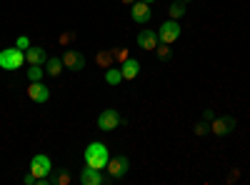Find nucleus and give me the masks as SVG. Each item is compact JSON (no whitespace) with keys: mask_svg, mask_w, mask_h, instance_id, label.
Returning <instances> with one entry per match:
<instances>
[{"mask_svg":"<svg viewBox=\"0 0 250 185\" xmlns=\"http://www.w3.org/2000/svg\"><path fill=\"white\" fill-rule=\"evenodd\" d=\"M108 160H110V150L105 143H90V145L85 148V165L95 168V170H105L108 165Z\"/></svg>","mask_w":250,"mask_h":185,"instance_id":"f257e3e1","label":"nucleus"},{"mask_svg":"<svg viewBox=\"0 0 250 185\" xmlns=\"http://www.w3.org/2000/svg\"><path fill=\"white\" fill-rule=\"evenodd\" d=\"M30 173L35 175V183H38V185H48V175L53 173L50 158H48L45 153L33 155V160H30Z\"/></svg>","mask_w":250,"mask_h":185,"instance_id":"f03ea898","label":"nucleus"},{"mask_svg":"<svg viewBox=\"0 0 250 185\" xmlns=\"http://www.w3.org/2000/svg\"><path fill=\"white\" fill-rule=\"evenodd\" d=\"M23 63H25V50H20V48L0 50V68L3 70H18V68H23Z\"/></svg>","mask_w":250,"mask_h":185,"instance_id":"7ed1b4c3","label":"nucleus"},{"mask_svg":"<svg viewBox=\"0 0 250 185\" xmlns=\"http://www.w3.org/2000/svg\"><path fill=\"white\" fill-rule=\"evenodd\" d=\"M120 123H123L120 113H118L115 108H105V110H103V113L98 115V130H103V133H110V130L120 128Z\"/></svg>","mask_w":250,"mask_h":185,"instance_id":"20e7f679","label":"nucleus"},{"mask_svg":"<svg viewBox=\"0 0 250 185\" xmlns=\"http://www.w3.org/2000/svg\"><path fill=\"white\" fill-rule=\"evenodd\" d=\"M180 33H183V28H180V23L178 20H165V23L158 28V38H160V43H168V45H173L175 40L180 38Z\"/></svg>","mask_w":250,"mask_h":185,"instance_id":"39448f33","label":"nucleus"},{"mask_svg":"<svg viewBox=\"0 0 250 185\" xmlns=\"http://www.w3.org/2000/svg\"><path fill=\"white\" fill-rule=\"evenodd\" d=\"M128 168H130V160L125 158V155H115V158H110V160H108V165H105L108 178H110L113 183H115V180H120V178H125Z\"/></svg>","mask_w":250,"mask_h":185,"instance_id":"423d86ee","label":"nucleus"},{"mask_svg":"<svg viewBox=\"0 0 250 185\" xmlns=\"http://www.w3.org/2000/svg\"><path fill=\"white\" fill-rule=\"evenodd\" d=\"M130 18L135 20L138 25H148V23H150V18H153L150 5H148V3H143V0H135V3L130 5Z\"/></svg>","mask_w":250,"mask_h":185,"instance_id":"0eeeda50","label":"nucleus"},{"mask_svg":"<svg viewBox=\"0 0 250 185\" xmlns=\"http://www.w3.org/2000/svg\"><path fill=\"white\" fill-rule=\"evenodd\" d=\"M62 65H65L68 70H73V73H80L83 68H85V55H83L80 50H65L62 53Z\"/></svg>","mask_w":250,"mask_h":185,"instance_id":"6e6552de","label":"nucleus"},{"mask_svg":"<svg viewBox=\"0 0 250 185\" xmlns=\"http://www.w3.org/2000/svg\"><path fill=\"white\" fill-rule=\"evenodd\" d=\"M28 98L33 100V103H48L50 100V90L45 88V83H40V80H33V83L28 85Z\"/></svg>","mask_w":250,"mask_h":185,"instance_id":"1a4fd4ad","label":"nucleus"},{"mask_svg":"<svg viewBox=\"0 0 250 185\" xmlns=\"http://www.w3.org/2000/svg\"><path fill=\"white\" fill-rule=\"evenodd\" d=\"M158 43H160L158 30L145 28V30H140V33H138V45H140L143 50H155V48H158Z\"/></svg>","mask_w":250,"mask_h":185,"instance_id":"9d476101","label":"nucleus"},{"mask_svg":"<svg viewBox=\"0 0 250 185\" xmlns=\"http://www.w3.org/2000/svg\"><path fill=\"white\" fill-rule=\"evenodd\" d=\"M80 183L83 185H103L105 183V175H103V170H95V168L85 165L83 173H80Z\"/></svg>","mask_w":250,"mask_h":185,"instance_id":"9b49d317","label":"nucleus"},{"mask_svg":"<svg viewBox=\"0 0 250 185\" xmlns=\"http://www.w3.org/2000/svg\"><path fill=\"white\" fill-rule=\"evenodd\" d=\"M233 125H235L233 118H213V120H210V130H213L215 135H228V133L233 130Z\"/></svg>","mask_w":250,"mask_h":185,"instance_id":"f8f14e48","label":"nucleus"},{"mask_svg":"<svg viewBox=\"0 0 250 185\" xmlns=\"http://www.w3.org/2000/svg\"><path fill=\"white\" fill-rule=\"evenodd\" d=\"M25 60L30 65H43L45 68V60H48V55H45V48H28L25 50Z\"/></svg>","mask_w":250,"mask_h":185,"instance_id":"ddd939ff","label":"nucleus"},{"mask_svg":"<svg viewBox=\"0 0 250 185\" xmlns=\"http://www.w3.org/2000/svg\"><path fill=\"white\" fill-rule=\"evenodd\" d=\"M120 73H123V80H133V78H138V73H140V60L128 58V60H125V63L120 65Z\"/></svg>","mask_w":250,"mask_h":185,"instance_id":"4468645a","label":"nucleus"},{"mask_svg":"<svg viewBox=\"0 0 250 185\" xmlns=\"http://www.w3.org/2000/svg\"><path fill=\"white\" fill-rule=\"evenodd\" d=\"M62 68H65V65H62V58H48L45 60V73L50 78H58L62 73Z\"/></svg>","mask_w":250,"mask_h":185,"instance_id":"2eb2a0df","label":"nucleus"},{"mask_svg":"<svg viewBox=\"0 0 250 185\" xmlns=\"http://www.w3.org/2000/svg\"><path fill=\"white\" fill-rule=\"evenodd\" d=\"M113 60H115V55H113V50H100L98 55H95V63L100 65V68H113Z\"/></svg>","mask_w":250,"mask_h":185,"instance_id":"dca6fc26","label":"nucleus"},{"mask_svg":"<svg viewBox=\"0 0 250 185\" xmlns=\"http://www.w3.org/2000/svg\"><path fill=\"white\" fill-rule=\"evenodd\" d=\"M105 83L113 85V88L123 83V73H120V68H108V70H105Z\"/></svg>","mask_w":250,"mask_h":185,"instance_id":"f3484780","label":"nucleus"},{"mask_svg":"<svg viewBox=\"0 0 250 185\" xmlns=\"http://www.w3.org/2000/svg\"><path fill=\"white\" fill-rule=\"evenodd\" d=\"M168 15H170L173 20H178V18L185 15V3H183V0H173V3L168 5Z\"/></svg>","mask_w":250,"mask_h":185,"instance_id":"a211bd4d","label":"nucleus"},{"mask_svg":"<svg viewBox=\"0 0 250 185\" xmlns=\"http://www.w3.org/2000/svg\"><path fill=\"white\" fill-rule=\"evenodd\" d=\"M45 78V68L43 65H30L28 68V80L33 83V80H43Z\"/></svg>","mask_w":250,"mask_h":185,"instance_id":"6ab92c4d","label":"nucleus"},{"mask_svg":"<svg viewBox=\"0 0 250 185\" xmlns=\"http://www.w3.org/2000/svg\"><path fill=\"white\" fill-rule=\"evenodd\" d=\"M155 53H158V58H160V60H168V58L173 55V50H170V45H168V43L158 45V48H155Z\"/></svg>","mask_w":250,"mask_h":185,"instance_id":"aec40b11","label":"nucleus"},{"mask_svg":"<svg viewBox=\"0 0 250 185\" xmlns=\"http://www.w3.org/2000/svg\"><path fill=\"white\" fill-rule=\"evenodd\" d=\"M113 55H115V60L123 65L125 60H128V48H113Z\"/></svg>","mask_w":250,"mask_h":185,"instance_id":"412c9836","label":"nucleus"},{"mask_svg":"<svg viewBox=\"0 0 250 185\" xmlns=\"http://www.w3.org/2000/svg\"><path fill=\"white\" fill-rule=\"evenodd\" d=\"M208 130H210V123L208 120H198L195 123V135H205Z\"/></svg>","mask_w":250,"mask_h":185,"instance_id":"4be33fe9","label":"nucleus"},{"mask_svg":"<svg viewBox=\"0 0 250 185\" xmlns=\"http://www.w3.org/2000/svg\"><path fill=\"white\" fill-rule=\"evenodd\" d=\"M15 48H20V50H28V48H30V40H28V35H20V38L15 40Z\"/></svg>","mask_w":250,"mask_h":185,"instance_id":"5701e85b","label":"nucleus"},{"mask_svg":"<svg viewBox=\"0 0 250 185\" xmlns=\"http://www.w3.org/2000/svg\"><path fill=\"white\" fill-rule=\"evenodd\" d=\"M55 183H58V185H68V183H70V175H68V173H60V175L55 178Z\"/></svg>","mask_w":250,"mask_h":185,"instance_id":"b1692460","label":"nucleus"},{"mask_svg":"<svg viewBox=\"0 0 250 185\" xmlns=\"http://www.w3.org/2000/svg\"><path fill=\"white\" fill-rule=\"evenodd\" d=\"M73 33H65V35H60V45H68V43H73Z\"/></svg>","mask_w":250,"mask_h":185,"instance_id":"393cba45","label":"nucleus"},{"mask_svg":"<svg viewBox=\"0 0 250 185\" xmlns=\"http://www.w3.org/2000/svg\"><path fill=\"white\" fill-rule=\"evenodd\" d=\"M215 118V113H213V108H205V113H203V120H208V123H210Z\"/></svg>","mask_w":250,"mask_h":185,"instance_id":"a878e982","label":"nucleus"},{"mask_svg":"<svg viewBox=\"0 0 250 185\" xmlns=\"http://www.w3.org/2000/svg\"><path fill=\"white\" fill-rule=\"evenodd\" d=\"M135 3V0H123V5H133Z\"/></svg>","mask_w":250,"mask_h":185,"instance_id":"bb28decb","label":"nucleus"},{"mask_svg":"<svg viewBox=\"0 0 250 185\" xmlns=\"http://www.w3.org/2000/svg\"><path fill=\"white\" fill-rule=\"evenodd\" d=\"M143 3H148V5H153V3H155V0H143Z\"/></svg>","mask_w":250,"mask_h":185,"instance_id":"cd10ccee","label":"nucleus"},{"mask_svg":"<svg viewBox=\"0 0 250 185\" xmlns=\"http://www.w3.org/2000/svg\"><path fill=\"white\" fill-rule=\"evenodd\" d=\"M183 3H190V0H183Z\"/></svg>","mask_w":250,"mask_h":185,"instance_id":"c85d7f7f","label":"nucleus"}]
</instances>
